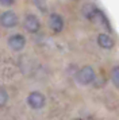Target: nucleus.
<instances>
[{
    "label": "nucleus",
    "instance_id": "f257e3e1",
    "mask_svg": "<svg viewBox=\"0 0 119 120\" xmlns=\"http://www.w3.org/2000/svg\"><path fill=\"white\" fill-rule=\"evenodd\" d=\"M95 80H96L95 70L89 65L83 66L80 70L76 73V81L79 82L80 85H89L92 82H95Z\"/></svg>",
    "mask_w": 119,
    "mask_h": 120
},
{
    "label": "nucleus",
    "instance_id": "f03ea898",
    "mask_svg": "<svg viewBox=\"0 0 119 120\" xmlns=\"http://www.w3.org/2000/svg\"><path fill=\"white\" fill-rule=\"evenodd\" d=\"M26 103L31 109L39 111V109H42L46 105V96L42 92H39V90H32V92H30L27 94Z\"/></svg>",
    "mask_w": 119,
    "mask_h": 120
},
{
    "label": "nucleus",
    "instance_id": "7ed1b4c3",
    "mask_svg": "<svg viewBox=\"0 0 119 120\" xmlns=\"http://www.w3.org/2000/svg\"><path fill=\"white\" fill-rule=\"evenodd\" d=\"M18 24H19V16L16 15L15 11L5 10L4 12L0 14V26L1 27L11 30V28H15Z\"/></svg>",
    "mask_w": 119,
    "mask_h": 120
},
{
    "label": "nucleus",
    "instance_id": "20e7f679",
    "mask_svg": "<svg viewBox=\"0 0 119 120\" xmlns=\"http://www.w3.org/2000/svg\"><path fill=\"white\" fill-rule=\"evenodd\" d=\"M23 27L27 33L30 34H38L41 30V20L35 14H26L23 18Z\"/></svg>",
    "mask_w": 119,
    "mask_h": 120
},
{
    "label": "nucleus",
    "instance_id": "39448f33",
    "mask_svg": "<svg viewBox=\"0 0 119 120\" xmlns=\"http://www.w3.org/2000/svg\"><path fill=\"white\" fill-rule=\"evenodd\" d=\"M26 37L23 34H11L8 39H7V43H8V47L14 51H22V50L26 47Z\"/></svg>",
    "mask_w": 119,
    "mask_h": 120
},
{
    "label": "nucleus",
    "instance_id": "423d86ee",
    "mask_svg": "<svg viewBox=\"0 0 119 120\" xmlns=\"http://www.w3.org/2000/svg\"><path fill=\"white\" fill-rule=\"evenodd\" d=\"M49 27H50V30H52L54 34H60L65 27L64 18L61 16L60 14H57V12L50 14V15H49Z\"/></svg>",
    "mask_w": 119,
    "mask_h": 120
},
{
    "label": "nucleus",
    "instance_id": "0eeeda50",
    "mask_svg": "<svg viewBox=\"0 0 119 120\" xmlns=\"http://www.w3.org/2000/svg\"><path fill=\"white\" fill-rule=\"evenodd\" d=\"M97 45L102 47V49H106V50H110V49H112L114 47V45H115V42H114V39L108 35V34H99L97 35Z\"/></svg>",
    "mask_w": 119,
    "mask_h": 120
},
{
    "label": "nucleus",
    "instance_id": "6e6552de",
    "mask_svg": "<svg viewBox=\"0 0 119 120\" xmlns=\"http://www.w3.org/2000/svg\"><path fill=\"white\" fill-rule=\"evenodd\" d=\"M83 15L88 19V20H95L96 16H100V11L96 6L93 4H85L83 7Z\"/></svg>",
    "mask_w": 119,
    "mask_h": 120
},
{
    "label": "nucleus",
    "instance_id": "1a4fd4ad",
    "mask_svg": "<svg viewBox=\"0 0 119 120\" xmlns=\"http://www.w3.org/2000/svg\"><path fill=\"white\" fill-rule=\"evenodd\" d=\"M10 101V93L4 86L0 85V108H4Z\"/></svg>",
    "mask_w": 119,
    "mask_h": 120
},
{
    "label": "nucleus",
    "instance_id": "9d476101",
    "mask_svg": "<svg viewBox=\"0 0 119 120\" xmlns=\"http://www.w3.org/2000/svg\"><path fill=\"white\" fill-rule=\"evenodd\" d=\"M111 81L116 88H119V66H114L111 70Z\"/></svg>",
    "mask_w": 119,
    "mask_h": 120
},
{
    "label": "nucleus",
    "instance_id": "9b49d317",
    "mask_svg": "<svg viewBox=\"0 0 119 120\" xmlns=\"http://www.w3.org/2000/svg\"><path fill=\"white\" fill-rule=\"evenodd\" d=\"M16 3V0H0V6H3V7H12L14 4Z\"/></svg>",
    "mask_w": 119,
    "mask_h": 120
},
{
    "label": "nucleus",
    "instance_id": "f8f14e48",
    "mask_svg": "<svg viewBox=\"0 0 119 120\" xmlns=\"http://www.w3.org/2000/svg\"><path fill=\"white\" fill-rule=\"evenodd\" d=\"M34 4L41 10V11H46V7H45V0H34Z\"/></svg>",
    "mask_w": 119,
    "mask_h": 120
}]
</instances>
